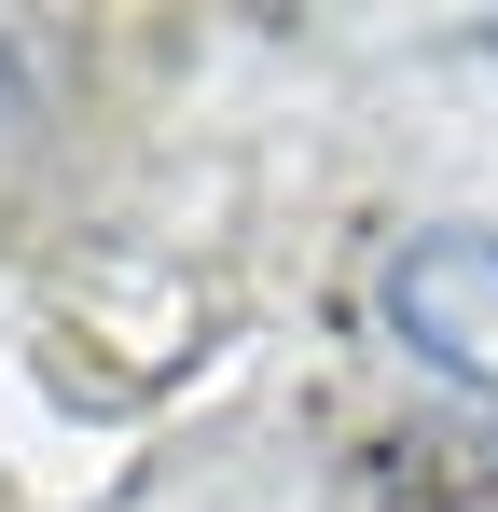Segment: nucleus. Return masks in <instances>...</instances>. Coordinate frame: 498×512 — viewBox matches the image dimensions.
<instances>
[{
    "label": "nucleus",
    "mask_w": 498,
    "mask_h": 512,
    "mask_svg": "<svg viewBox=\"0 0 498 512\" xmlns=\"http://www.w3.org/2000/svg\"><path fill=\"white\" fill-rule=\"evenodd\" d=\"M374 319L415 374L498 402V222H415L374 263Z\"/></svg>",
    "instance_id": "1"
},
{
    "label": "nucleus",
    "mask_w": 498,
    "mask_h": 512,
    "mask_svg": "<svg viewBox=\"0 0 498 512\" xmlns=\"http://www.w3.org/2000/svg\"><path fill=\"white\" fill-rule=\"evenodd\" d=\"M485 70H498V28H485Z\"/></svg>",
    "instance_id": "2"
}]
</instances>
